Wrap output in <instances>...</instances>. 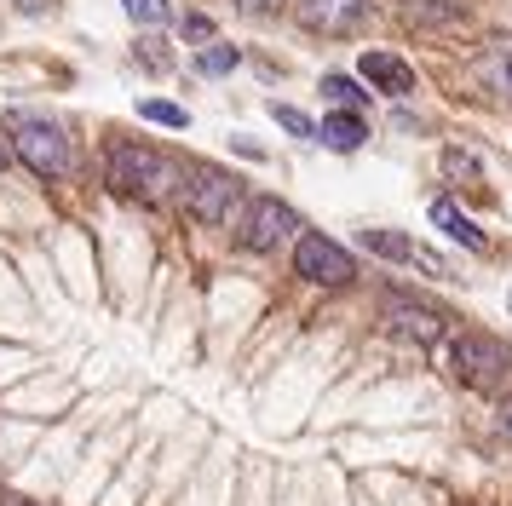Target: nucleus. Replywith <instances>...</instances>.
<instances>
[{"instance_id":"1","label":"nucleus","mask_w":512,"mask_h":506,"mask_svg":"<svg viewBox=\"0 0 512 506\" xmlns=\"http://www.w3.org/2000/svg\"><path fill=\"white\" fill-rule=\"evenodd\" d=\"M104 179L116 184L121 196H133V202H167V196L185 184V173H179V161H167L162 150H150V144H110Z\"/></svg>"},{"instance_id":"2","label":"nucleus","mask_w":512,"mask_h":506,"mask_svg":"<svg viewBox=\"0 0 512 506\" xmlns=\"http://www.w3.org/2000/svg\"><path fill=\"white\" fill-rule=\"evenodd\" d=\"M6 133H12V150H18V161H24L35 179H64L70 173V138H64L58 121L12 110L6 115Z\"/></svg>"},{"instance_id":"3","label":"nucleus","mask_w":512,"mask_h":506,"mask_svg":"<svg viewBox=\"0 0 512 506\" xmlns=\"http://www.w3.org/2000/svg\"><path fill=\"white\" fill-rule=\"evenodd\" d=\"M449 374L461 380L466 391H501L512 380V351L495 334H449Z\"/></svg>"},{"instance_id":"4","label":"nucleus","mask_w":512,"mask_h":506,"mask_svg":"<svg viewBox=\"0 0 512 506\" xmlns=\"http://www.w3.org/2000/svg\"><path fill=\"white\" fill-rule=\"evenodd\" d=\"M185 213L190 219H202V225H231V213L242 207V179L225 173V167H190L185 173Z\"/></svg>"},{"instance_id":"5","label":"nucleus","mask_w":512,"mask_h":506,"mask_svg":"<svg viewBox=\"0 0 512 506\" xmlns=\"http://www.w3.org/2000/svg\"><path fill=\"white\" fill-rule=\"evenodd\" d=\"M294 276L317 282V288H346V282H357V259L323 230H300L294 236Z\"/></svg>"},{"instance_id":"6","label":"nucleus","mask_w":512,"mask_h":506,"mask_svg":"<svg viewBox=\"0 0 512 506\" xmlns=\"http://www.w3.org/2000/svg\"><path fill=\"white\" fill-rule=\"evenodd\" d=\"M300 213L288 202H277V196H259V202H248V213H242V225H236V248L242 253H277L282 242H294L300 236Z\"/></svg>"},{"instance_id":"7","label":"nucleus","mask_w":512,"mask_h":506,"mask_svg":"<svg viewBox=\"0 0 512 506\" xmlns=\"http://www.w3.org/2000/svg\"><path fill=\"white\" fill-rule=\"evenodd\" d=\"M380 311H386V328L403 334V340H415V345L449 340V311H438L432 299H415V294H403V288H392V294L380 299Z\"/></svg>"},{"instance_id":"8","label":"nucleus","mask_w":512,"mask_h":506,"mask_svg":"<svg viewBox=\"0 0 512 506\" xmlns=\"http://www.w3.org/2000/svg\"><path fill=\"white\" fill-rule=\"evenodd\" d=\"M294 12L317 35H346V29H357V23L369 18V0H300Z\"/></svg>"},{"instance_id":"9","label":"nucleus","mask_w":512,"mask_h":506,"mask_svg":"<svg viewBox=\"0 0 512 506\" xmlns=\"http://www.w3.org/2000/svg\"><path fill=\"white\" fill-rule=\"evenodd\" d=\"M357 69H363V81H374V87L392 92V98H409V92H415V69L403 64L397 52H363Z\"/></svg>"},{"instance_id":"10","label":"nucleus","mask_w":512,"mask_h":506,"mask_svg":"<svg viewBox=\"0 0 512 506\" xmlns=\"http://www.w3.org/2000/svg\"><path fill=\"white\" fill-rule=\"evenodd\" d=\"M317 138H323L328 150L351 156V150H363V144H369V121H363L357 110H340V115H328L323 127H317Z\"/></svg>"},{"instance_id":"11","label":"nucleus","mask_w":512,"mask_h":506,"mask_svg":"<svg viewBox=\"0 0 512 506\" xmlns=\"http://www.w3.org/2000/svg\"><path fill=\"white\" fill-rule=\"evenodd\" d=\"M432 225H438L443 236H449V242H461V248H472V253H484V230L472 225V219H466L461 207L449 202V196H438V202H432Z\"/></svg>"},{"instance_id":"12","label":"nucleus","mask_w":512,"mask_h":506,"mask_svg":"<svg viewBox=\"0 0 512 506\" xmlns=\"http://www.w3.org/2000/svg\"><path fill=\"white\" fill-rule=\"evenodd\" d=\"M478 75H484L489 92L512 98V41H489L484 52H478Z\"/></svg>"},{"instance_id":"13","label":"nucleus","mask_w":512,"mask_h":506,"mask_svg":"<svg viewBox=\"0 0 512 506\" xmlns=\"http://www.w3.org/2000/svg\"><path fill=\"white\" fill-rule=\"evenodd\" d=\"M357 242H363V248L369 253H380V259H397V265H415V242H409V236H403V230H357Z\"/></svg>"},{"instance_id":"14","label":"nucleus","mask_w":512,"mask_h":506,"mask_svg":"<svg viewBox=\"0 0 512 506\" xmlns=\"http://www.w3.org/2000/svg\"><path fill=\"white\" fill-rule=\"evenodd\" d=\"M139 115H144V121H156V127H173V133H185V127H190V110H185V104H167V98H144Z\"/></svg>"},{"instance_id":"15","label":"nucleus","mask_w":512,"mask_h":506,"mask_svg":"<svg viewBox=\"0 0 512 506\" xmlns=\"http://www.w3.org/2000/svg\"><path fill=\"white\" fill-rule=\"evenodd\" d=\"M403 12L415 23H461V6L455 0H403Z\"/></svg>"},{"instance_id":"16","label":"nucleus","mask_w":512,"mask_h":506,"mask_svg":"<svg viewBox=\"0 0 512 506\" xmlns=\"http://www.w3.org/2000/svg\"><path fill=\"white\" fill-rule=\"evenodd\" d=\"M236 64H242V52H236V46H225V41H208V46H202V58H196V69H202V75H231Z\"/></svg>"},{"instance_id":"17","label":"nucleus","mask_w":512,"mask_h":506,"mask_svg":"<svg viewBox=\"0 0 512 506\" xmlns=\"http://www.w3.org/2000/svg\"><path fill=\"white\" fill-rule=\"evenodd\" d=\"M323 98L346 104V110H363V87H357L351 75H323Z\"/></svg>"},{"instance_id":"18","label":"nucleus","mask_w":512,"mask_h":506,"mask_svg":"<svg viewBox=\"0 0 512 506\" xmlns=\"http://www.w3.org/2000/svg\"><path fill=\"white\" fill-rule=\"evenodd\" d=\"M271 115H277L282 133H294V138H317V121H311L305 110H294V104H271Z\"/></svg>"},{"instance_id":"19","label":"nucleus","mask_w":512,"mask_h":506,"mask_svg":"<svg viewBox=\"0 0 512 506\" xmlns=\"http://www.w3.org/2000/svg\"><path fill=\"white\" fill-rule=\"evenodd\" d=\"M121 6H127V18L144 23V29H156V23L173 18V6H167V0H121Z\"/></svg>"},{"instance_id":"20","label":"nucleus","mask_w":512,"mask_h":506,"mask_svg":"<svg viewBox=\"0 0 512 506\" xmlns=\"http://www.w3.org/2000/svg\"><path fill=\"white\" fill-rule=\"evenodd\" d=\"M139 64H144V69H156V75H162V69L173 64V58H167V52H162V41H156V35H144V41H139Z\"/></svg>"},{"instance_id":"21","label":"nucleus","mask_w":512,"mask_h":506,"mask_svg":"<svg viewBox=\"0 0 512 506\" xmlns=\"http://www.w3.org/2000/svg\"><path fill=\"white\" fill-rule=\"evenodd\" d=\"M443 167H449V173H466V179L478 173V161L466 156V150H449V156H443Z\"/></svg>"},{"instance_id":"22","label":"nucleus","mask_w":512,"mask_h":506,"mask_svg":"<svg viewBox=\"0 0 512 506\" xmlns=\"http://www.w3.org/2000/svg\"><path fill=\"white\" fill-rule=\"evenodd\" d=\"M185 35H190V41H213V23L202 18V12H190V18H185Z\"/></svg>"},{"instance_id":"23","label":"nucleus","mask_w":512,"mask_h":506,"mask_svg":"<svg viewBox=\"0 0 512 506\" xmlns=\"http://www.w3.org/2000/svg\"><path fill=\"white\" fill-rule=\"evenodd\" d=\"M236 6H242V12H254V18H259V12H277L282 0H236Z\"/></svg>"},{"instance_id":"24","label":"nucleus","mask_w":512,"mask_h":506,"mask_svg":"<svg viewBox=\"0 0 512 506\" xmlns=\"http://www.w3.org/2000/svg\"><path fill=\"white\" fill-rule=\"evenodd\" d=\"M495 426L512 437V397H501V409H495Z\"/></svg>"},{"instance_id":"25","label":"nucleus","mask_w":512,"mask_h":506,"mask_svg":"<svg viewBox=\"0 0 512 506\" xmlns=\"http://www.w3.org/2000/svg\"><path fill=\"white\" fill-rule=\"evenodd\" d=\"M18 12H29V18H41V12H47V0H18Z\"/></svg>"},{"instance_id":"26","label":"nucleus","mask_w":512,"mask_h":506,"mask_svg":"<svg viewBox=\"0 0 512 506\" xmlns=\"http://www.w3.org/2000/svg\"><path fill=\"white\" fill-rule=\"evenodd\" d=\"M6 506H41V501H6Z\"/></svg>"},{"instance_id":"27","label":"nucleus","mask_w":512,"mask_h":506,"mask_svg":"<svg viewBox=\"0 0 512 506\" xmlns=\"http://www.w3.org/2000/svg\"><path fill=\"white\" fill-rule=\"evenodd\" d=\"M0 173H6V150H0Z\"/></svg>"},{"instance_id":"28","label":"nucleus","mask_w":512,"mask_h":506,"mask_svg":"<svg viewBox=\"0 0 512 506\" xmlns=\"http://www.w3.org/2000/svg\"><path fill=\"white\" fill-rule=\"evenodd\" d=\"M507 305H512V294H507Z\"/></svg>"}]
</instances>
